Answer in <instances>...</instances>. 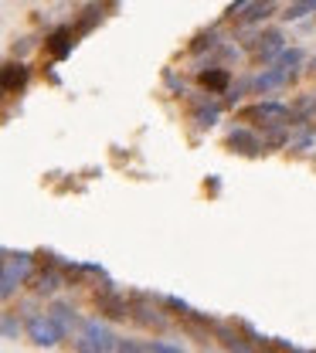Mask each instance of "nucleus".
Instances as JSON below:
<instances>
[{
  "label": "nucleus",
  "instance_id": "obj_1",
  "mask_svg": "<svg viewBox=\"0 0 316 353\" xmlns=\"http://www.w3.org/2000/svg\"><path fill=\"white\" fill-rule=\"evenodd\" d=\"M24 79H28V72H24V65H7V72H3V88L10 92V88L24 85Z\"/></svg>",
  "mask_w": 316,
  "mask_h": 353
},
{
  "label": "nucleus",
  "instance_id": "obj_2",
  "mask_svg": "<svg viewBox=\"0 0 316 353\" xmlns=\"http://www.w3.org/2000/svg\"><path fill=\"white\" fill-rule=\"evenodd\" d=\"M201 82L208 88H221L228 82V75H221V72H215V75H201Z\"/></svg>",
  "mask_w": 316,
  "mask_h": 353
}]
</instances>
